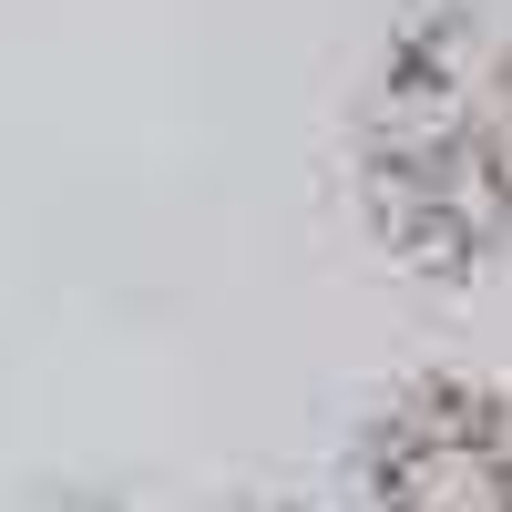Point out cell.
I'll list each match as a JSON object with an SVG mask.
<instances>
[{"label": "cell", "mask_w": 512, "mask_h": 512, "mask_svg": "<svg viewBox=\"0 0 512 512\" xmlns=\"http://www.w3.org/2000/svg\"><path fill=\"white\" fill-rule=\"evenodd\" d=\"M379 512H512V431L492 400L420 390L379 441Z\"/></svg>", "instance_id": "obj_1"}]
</instances>
